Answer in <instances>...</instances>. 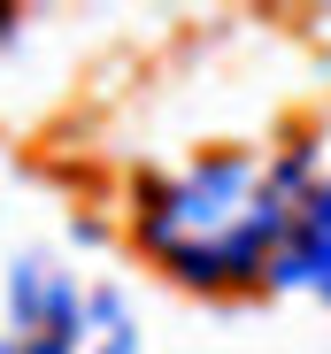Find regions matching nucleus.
<instances>
[{
  "mask_svg": "<svg viewBox=\"0 0 331 354\" xmlns=\"http://www.w3.org/2000/svg\"><path fill=\"white\" fill-rule=\"evenodd\" d=\"M301 208H308L301 154H216L146 185L139 239L185 285H239V277H278Z\"/></svg>",
  "mask_w": 331,
  "mask_h": 354,
  "instance_id": "nucleus-1",
  "label": "nucleus"
},
{
  "mask_svg": "<svg viewBox=\"0 0 331 354\" xmlns=\"http://www.w3.org/2000/svg\"><path fill=\"white\" fill-rule=\"evenodd\" d=\"M131 346H139L131 308L108 277L70 270L54 254H16L0 354H131Z\"/></svg>",
  "mask_w": 331,
  "mask_h": 354,
  "instance_id": "nucleus-2",
  "label": "nucleus"
},
{
  "mask_svg": "<svg viewBox=\"0 0 331 354\" xmlns=\"http://www.w3.org/2000/svg\"><path fill=\"white\" fill-rule=\"evenodd\" d=\"M278 285H301V292H316V301H331V185L308 193L301 231H293V247L278 262Z\"/></svg>",
  "mask_w": 331,
  "mask_h": 354,
  "instance_id": "nucleus-3",
  "label": "nucleus"
}]
</instances>
